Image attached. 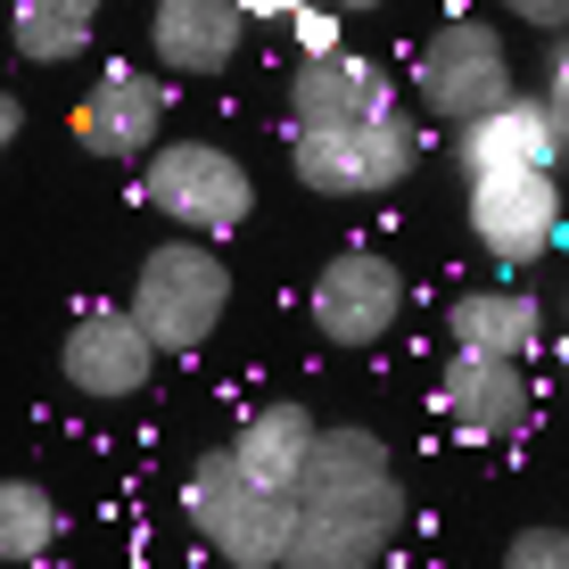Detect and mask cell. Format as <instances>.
<instances>
[{
  "instance_id": "cell-1",
  "label": "cell",
  "mask_w": 569,
  "mask_h": 569,
  "mask_svg": "<svg viewBox=\"0 0 569 569\" xmlns=\"http://www.w3.org/2000/svg\"><path fill=\"white\" fill-rule=\"evenodd\" d=\"M405 479L371 429H313L306 470L289 487V553L281 569H371L405 537Z\"/></svg>"
},
{
  "instance_id": "cell-19",
  "label": "cell",
  "mask_w": 569,
  "mask_h": 569,
  "mask_svg": "<svg viewBox=\"0 0 569 569\" xmlns=\"http://www.w3.org/2000/svg\"><path fill=\"white\" fill-rule=\"evenodd\" d=\"M281 33L298 42V67H313V58H339V50H347V26H339V17H322V9H289V17H281Z\"/></svg>"
},
{
  "instance_id": "cell-17",
  "label": "cell",
  "mask_w": 569,
  "mask_h": 569,
  "mask_svg": "<svg viewBox=\"0 0 569 569\" xmlns=\"http://www.w3.org/2000/svg\"><path fill=\"white\" fill-rule=\"evenodd\" d=\"M100 33V9L91 0H17L9 17V50L17 67H74Z\"/></svg>"
},
{
  "instance_id": "cell-11",
  "label": "cell",
  "mask_w": 569,
  "mask_h": 569,
  "mask_svg": "<svg viewBox=\"0 0 569 569\" xmlns=\"http://www.w3.org/2000/svg\"><path fill=\"white\" fill-rule=\"evenodd\" d=\"M561 231V190L553 173H487L470 182V240L496 264H537Z\"/></svg>"
},
{
  "instance_id": "cell-20",
  "label": "cell",
  "mask_w": 569,
  "mask_h": 569,
  "mask_svg": "<svg viewBox=\"0 0 569 569\" xmlns=\"http://www.w3.org/2000/svg\"><path fill=\"white\" fill-rule=\"evenodd\" d=\"M503 569H569V528H553V520L520 528V537L503 545Z\"/></svg>"
},
{
  "instance_id": "cell-10",
  "label": "cell",
  "mask_w": 569,
  "mask_h": 569,
  "mask_svg": "<svg viewBox=\"0 0 569 569\" xmlns=\"http://www.w3.org/2000/svg\"><path fill=\"white\" fill-rule=\"evenodd\" d=\"M74 141L108 166H141L149 149H166V83L141 67H108L74 100Z\"/></svg>"
},
{
  "instance_id": "cell-12",
  "label": "cell",
  "mask_w": 569,
  "mask_h": 569,
  "mask_svg": "<svg viewBox=\"0 0 569 569\" xmlns=\"http://www.w3.org/2000/svg\"><path fill=\"white\" fill-rule=\"evenodd\" d=\"M397 108L388 74L371 58L339 50V58H313V67H289V116L298 132H339V124H371V116Z\"/></svg>"
},
{
  "instance_id": "cell-7",
  "label": "cell",
  "mask_w": 569,
  "mask_h": 569,
  "mask_svg": "<svg viewBox=\"0 0 569 569\" xmlns=\"http://www.w3.org/2000/svg\"><path fill=\"white\" fill-rule=\"evenodd\" d=\"M405 322V272L380 248H339L313 272V330L330 347H380Z\"/></svg>"
},
{
  "instance_id": "cell-22",
  "label": "cell",
  "mask_w": 569,
  "mask_h": 569,
  "mask_svg": "<svg viewBox=\"0 0 569 569\" xmlns=\"http://www.w3.org/2000/svg\"><path fill=\"white\" fill-rule=\"evenodd\" d=\"M520 26H537V33H569V0H520Z\"/></svg>"
},
{
  "instance_id": "cell-18",
  "label": "cell",
  "mask_w": 569,
  "mask_h": 569,
  "mask_svg": "<svg viewBox=\"0 0 569 569\" xmlns=\"http://www.w3.org/2000/svg\"><path fill=\"white\" fill-rule=\"evenodd\" d=\"M58 528H67V520H58V503L33 479H0V569L42 561L58 545Z\"/></svg>"
},
{
  "instance_id": "cell-15",
  "label": "cell",
  "mask_w": 569,
  "mask_h": 569,
  "mask_svg": "<svg viewBox=\"0 0 569 569\" xmlns=\"http://www.w3.org/2000/svg\"><path fill=\"white\" fill-rule=\"evenodd\" d=\"M446 339H455V356H503L520 363L528 347L545 339V306L528 298V289H462L455 306H446Z\"/></svg>"
},
{
  "instance_id": "cell-16",
  "label": "cell",
  "mask_w": 569,
  "mask_h": 569,
  "mask_svg": "<svg viewBox=\"0 0 569 569\" xmlns=\"http://www.w3.org/2000/svg\"><path fill=\"white\" fill-rule=\"evenodd\" d=\"M313 429H322V421H313L298 397H281V405H264V413H248V421H240V438H231L223 455L240 462L257 487L289 496V487H298V470H306V446H313Z\"/></svg>"
},
{
  "instance_id": "cell-4",
  "label": "cell",
  "mask_w": 569,
  "mask_h": 569,
  "mask_svg": "<svg viewBox=\"0 0 569 569\" xmlns=\"http://www.w3.org/2000/svg\"><path fill=\"white\" fill-rule=\"evenodd\" d=\"M141 199L166 214L182 240H223V231L248 223V207H257V182H248V166L231 149L214 141H166L141 157Z\"/></svg>"
},
{
  "instance_id": "cell-9",
  "label": "cell",
  "mask_w": 569,
  "mask_h": 569,
  "mask_svg": "<svg viewBox=\"0 0 569 569\" xmlns=\"http://www.w3.org/2000/svg\"><path fill=\"white\" fill-rule=\"evenodd\" d=\"M58 371H67L74 397L124 405V397H141V388L157 380V347L132 330L124 306H83L74 330H67V347H58Z\"/></svg>"
},
{
  "instance_id": "cell-14",
  "label": "cell",
  "mask_w": 569,
  "mask_h": 569,
  "mask_svg": "<svg viewBox=\"0 0 569 569\" xmlns=\"http://www.w3.org/2000/svg\"><path fill=\"white\" fill-rule=\"evenodd\" d=\"M240 42H248V9H231V0H166L149 17V50L173 74H223Z\"/></svg>"
},
{
  "instance_id": "cell-5",
  "label": "cell",
  "mask_w": 569,
  "mask_h": 569,
  "mask_svg": "<svg viewBox=\"0 0 569 569\" xmlns=\"http://www.w3.org/2000/svg\"><path fill=\"white\" fill-rule=\"evenodd\" d=\"M413 91L446 124H479V116H496L503 100H520V74H512V50H503L496 26L455 17V26H438L413 50Z\"/></svg>"
},
{
  "instance_id": "cell-6",
  "label": "cell",
  "mask_w": 569,
  "mask_h": 569,
  "mask_svg": "<svg viewBox=\"0 0 569 569\" xmlns=\"http://www.w3.org/2000/svg\"><path fill=\"white\" fill-rule=\"evenodd\" d=\"M421 157V132L405 108L371 116V124H339V132H298V149H289V166H298V182L313 199H380V190H397L405 173H413Z\"/></svg>"
},
{
  "instance_id": "cell-3",
  "label": "cell",
  "mask_w": 569,
  "mask_h": 569,
  "mask_svg": "<svg viewBox=\"0 0 569 569\" xmlns=\"http://www.w3.org/2000/svg\"><path fill=\"white\" fill-rule=\"evenodd\" d=\"M182 512H190V528L207 537V553L231 561V569H281V553H289V496L257 487L240 462L223 455V446L190 462Z\"/></svg>"
},
{
  "instance_id": "cell-24",
  "label": "cell",
  "mask_w": 569,
  "mask_h": 569,
  "mask_svg": "<svg viewBox=\"0 0 569 569\" xmlns=\"http://www.w3.org/2000/svg\"><path fill=\"white\" fill-rule=\"evenodd\" d=\"M561 371H569V347H561Z\"/></svg>"
},
{
  "instance_id": "cell-21",
  "label": "cell",
  "mask_w": 569,
  "mask_h": 569,
  "mask_svg": "<svg viewBox=\"0 0 569 569\" xmlns=\"http://www.w3.org/2000/svg\"><path fill=\"white\" fill-rule=\"evenodd\" d=\"M545 116H553L561 141H569V33L553 42V58H545Z\"/></svg>"
},
{
  "instance_id": "cell-23",
  "label": "cell",
  "mask_w": 569,
  "mask_h": 569,
  "mask_svg": "<svg viewBox=\"0 0 569 569\" xmlns=\"http://www.w3.org/2000/svg\"><path fill=\"white\" fill-rule=\"evenodd\" d=\"M17 132H26V100H17V91H0V157H9Z\"/></svg>"
},
{
  "instance_id": "cell-2",
  "label": "cell",
  "mask_w": 569,
  "mask_h": 569,
  "mask_svg": "<svg viewBox=\"0 0 569 569\" xmlns=\"http://www.w3.org/2000/svg\"><path fill=\"white\" fill-rule=\"evenodd\" d=\"M231 306V264L214 257L207 240H166L141 257V281H132V330L157 347V356H190L223 330Z\"/></svg>"
},
{
  "instance_id": "cell-8",
  "label": "cell",
  "mask_w": 569,
  "mask_h": 569,
  "mask_svg": "<svg viewBox=\"0 0 569 569\" xmlns=\"http://www.w3.org/2000/svg\"><path fill=\"white\" fill-rule=\"evenodd\" d=\"M429 405H438V421L455 429V438L503 446V438H520V429H528V413H537V388H528V371L503 363V356H446L438 388H429Z\"/></svg>"
},
{
  "instance_id": "cell-13",
  "label": "cell",
  "mask_w": 569,
  "mask_h": 569,
  "mask_svg": "<svg viewBox=\"0 0 569 569\" xmlns=\"http://www.w3.org/2000/svg\"><path fill=\"white\" fill-rule=\"evenodd\" d=\"M462 173L470 182H487V173H553V157L569 149L561 124L545 116V100H503L496 116H479V124H462Z\"/></svg>"
}]
</instances>
